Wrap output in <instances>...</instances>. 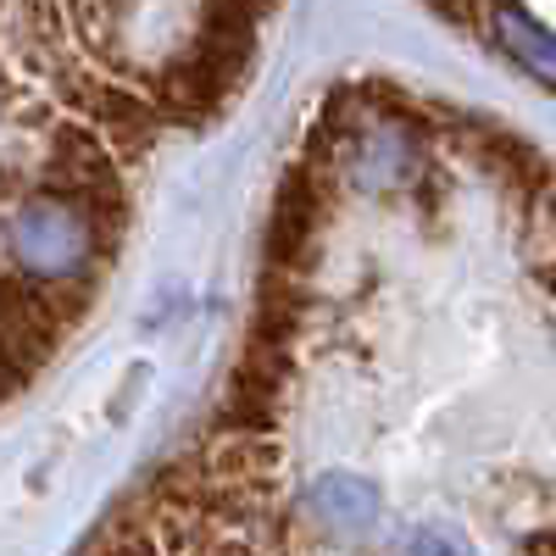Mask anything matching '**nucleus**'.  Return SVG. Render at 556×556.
<instances>
[{"mask_svg":"<svg viewBox=\"0 0 556 556\" xmlns=\"http://www.w3.org/2000/svg\"><path fill=\"white\" fill-rule=\"evenodd\" d=\"M434 7H440V12H468L473 0H434Z\"/></svg>","mask_w":556,"mask_h":556,"instance_id":"5","label":"nucleus"},{"mask_svg":"<svg viewBox=\"0 0 556 556\" xmlns=\"http://www.w3.org/2000/svg\"><path fill=\"white\" fill-rule=\"evenodd\" d=\"M306 513L329 534L356 540V534H367L379 523V484L351 473V468H329V473H317L306 484Z\"/></svg>","mask_w":556,"mask_h":556,"instance_id":"2","label":"nucleus"},{"mask_svg":"<svg viewBox=\"0 0 556 556\" xmlns=\"http://www.w3.org/2000/svg\"><path fill=\"white\" fill-rule=\"evenodd\" d=\"M117 240L123 235L96 212L34 190L28 173L12 167L0 178V267L23 285L89 306L106 267L117 262Z\"/></svg>","mask_w":556,"mask_h":556,"instance_id":"1","label":"nucleus"},{"mask_svg":"<svg viewBox=\"0 0 556 556\" xmlns=\"http://www.w3.org/2000/svg\"><path fill=\"white\" fill-rule=\"evenodd\" d=\"M412 556H468L445 529H417L412 534Z\"/></svg>","mask_w":556,"mask_h":556,"instance_id":"4","label":"nucleus"},{"mask_svg":"<svg viewBox=\"0 0 556 556\" xmlns=\"http://www.w3.org/2000/svg\"><path fill=\"white\" fill-rule=\"evenodd\" d=\"M490 39L501 45L506 56H513L534 84H545V89H556V34H545L518 0H490Z\"/></svg>","mask_w":556,"mask_h":556,"instance_id":"3","label":"nucleus"}]
</instances>
